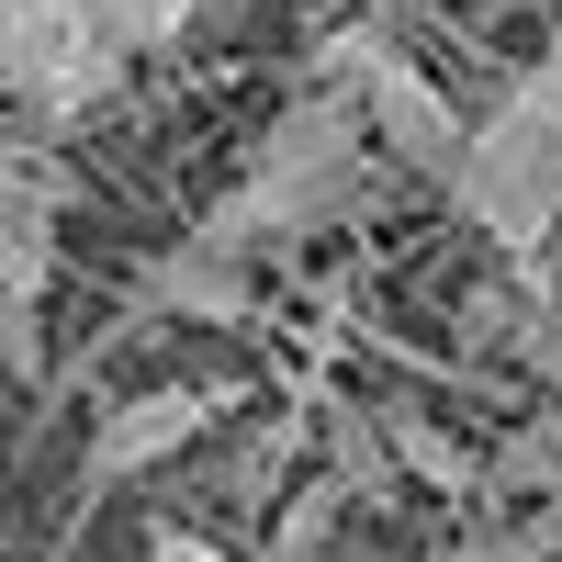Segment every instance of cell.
<instances>
[{
	"instance_id": "obj_2",
	"label": "cell",
	"mask_w": 562,
	"mask_h": 562,
	"mask_svg": "<svg viewBox=\"0 0 562 562\" xmlns=\"http://www.w3.org/2000/svg\"><path fill=\"white\" fill-rule=\"evenodd\" d=\"M450 214L484 225V237L518 248V259H551V237H562V57L518 68L495 90V113L473 124V147H461Z\"/></svg>"
},
{
	"instance_id": "obj_15",
	"label": "cell",
	"mask_w": 562,
	"mask_h": 562,
	"mask_svg": "<svg viewBox=\"0 0 562 562\" xmlns=\"http://www.w3.org/2000/svg\"><path fill=\"white\" fill-rule=\"evenodd\" d=\"M237 12H248V0H203V23H237Z\"/></svg>"
},
{
	"instance_id": "obj_4",
	"label": "cell",
	"mask_w": 562,
	"mask_h": 562,
	"mask_svg": "<svg viewBox=\"0 0 562 562\" xmlns=\"http://www.w3.org/2000/svg\"><path fill=\"white\" fill-rule=\"evenodd\" d=\"M225 416V394L214 383H158V394H124L102 428H90V450H79V495H113V484H135V473H158V461H180L203 428Z\"/></svg>"
},
{
	"instance_id": "obj_13",
	"label": "cell",
	"mask_w": 562,
	"mask_h": 562,
	"mask_svg": "<svg viewBox=\"0 0 562 562\" xmlns=\"http://www.w3.org/2000/svg\"><path fill=\"white\" fill-rule=\"evenodd\" d=\"M259 562H360V551H349V540H326V551H293V540H270Z\"/></svg>"
},
{
	"instance_id": "obj_12",
	"label": "cell",
	"mask_w": 562,
	"mask_h": 562,
	"mask_svg": "<svg viewBox=\"0 0 562 562\" xmlns=\"http://www.w3.org/2000/svg\"><path fill=\"white\" fill-rule=\"evenodd\" d=\"M147 562H225V551H214V540H192V529H158V540H147Z\"/></svg>"
},
{
	"instance_id": "obj_6",
	"label": "cell",
	"mask_w": 562,
	"mask_h": 562,
	"mask_svg": "<svg viewBox=\"0 0 562 562\" xmlns=\"http://www.w3.org/2000/svg\"><path fill=\"white\" fill-rule=\"evenodd\" d=\"M79 34H90L79 0H0V79L23 90V113L57 90V68L79 57Z\"/></svg>"
},
{
	"instance_id": "obj_3",
	"label": "cell",
	"mask_w": 562,
	"mask_h": 562,
	"mask_svg": "<svg viewBox=\"0 0 562 562\" xmlns=\"http://www.w3.org/2000/svg\"><path fill=\"white\" fill-rule=\"evenodd\" d=\"M315 68H326V90H360V113H371V135H383V158H394V169L439 180V192L461 180V147H473V124L450 113V90L416 68L394 34H371V23H360V34L326 45Z\"/></svg>"
},
{
	"instance_id": "obj_11",
	"label": "cell",
	"mask_w": 562,
	"mask_h": 562,
	"mask_svg": "<svg viewBox=\"0 0 562 562\" xmlns=\"http://www.w3.org/2000/svg\"><path fill=\"white\" fill-rule=\"evenodd\" d=\"M428 562H562L540 529H518V518H495V529H461V540H439Z\"/></svg>"
},
{
	"instance_id": "obj_10",
	"label": "cell",
	"mask_w": 562,
	"mask_h": 562,
	"mask_svg": "<svg viewBox=\"0 0 562 562\" xmlns=\"http://www.w3.org/2000/svg\"><path fill=\"white\" fill-rule=\"evenodd\" d=\"M562 495V416H540V428H518V439H506L495 450V495Z\"/></svg>"
},
{
	"instance_id": "obj_1",
	"label": "cell",
	"mask_w": 562,
	"mask_h": 562,
	"mask_svg": "<svg viewBox=\"0 0 562 562\" xmlns=\"http://www.w3.org/2000/svg\"><path fill=\"white\" fill-rule=\"evenodd\" d=\"M371 158H383V135H371L360 90H304V102L259 135L248 180L203 214V237L237 248V259L259 237H315V225H338V214L371 203Z\"/></svg>"
},
{
	"instance_id": "obj_8",
	"label": "cell",
	"mask_w": 562,
	"mask_h": 562,
	"mask_svg": "<svg viewBox=\"0 0 562 562\" xmlns=\"http://www.w3.org/2000/svg\"><path fill=\"white\" fill-rule=\"evenodd\" d=\"M371 428H383V450L405 461L416 484H450V495L473 484V450H461V439L439 428V416H416V405H383V416H371Z\"/></svg>"
},
{
	"instance_id": "obj_5",
	"label": "cell",
	"mask_w": 562,
	"mask_h": 562,
	"mask_svg": "<svg viewBox=\"0 0 562 562\" xmlns=\"http://www.w3.org/2000/svg\"><path fill=\"white\" fill-rule=\"evenodd\" d=\"M135 315H203V326L248 315V259L214 248V237H192L180 259H158L147 281H135Z\"/></svg>"
},
{
	"instance_id": "obj_9",
	"label": "cell",
	"mask_w": 562,
	"mask_h": 562,
	"mask_svg": "<svg viewBox=\"0 0 562 562\" xmlns=\"http://www.w3.org/2000/svg\"><path fill=\"white\" fill-rule=\"evenodd\" d=\"M90 23H102L124 57H147V45H180V34H203V0H79Z\"/></svg>"
},
{
	"instance_id": "obj_7",
	"label": "cell",
	"mask_w": 562,
	"mask_h": 562,
	"mask_svg": "<svg viewBox=\"0 0 562 562\" xmlns=\"http://www.w3.org/2000/svg\"><path fill=\"white\" fill-rule=\"evenodd\" d=\"M34 304H45V192H34V180H12V371H23V383L45 371Z\"/></svg>"
},
{
	"instance_id": "obj_14",
	"label": "cell",
	"mask_w": 562,
	"mask_h": 562,
	"mask_svg": "<svg viewBox=\"0 0 562 562\" xmlns=\"http://www.w3.org/2000/svg\"><path fill=\"white\" fill-rule=\"evenodd\" d=\"M540 540H551V551H562V495H540Z\"/></svg>"
},
{
	"instance_id": "obj_16",
	"label": "cell",
	"mask_w": 562,
	"mask_h": 562,
	"mask_svg": "<svg viewBox=\"0 0 562 562\" xmlns=\"http://www.w3.org/2000/svg\"><path fill=\"white\" fill-rule=\"evenodd\" d=\"M551 270H562V237H551Z\"/></svg>"
}]
</instances>
